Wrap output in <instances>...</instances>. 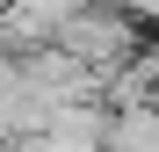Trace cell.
Masks as SVG:
<instances>
[{"label": "cell", "instance_id": "2", "mask_svg": "<svg viewBox=\"0 0 159 152\" xmlns=\"http://www.w3.org/2000/svg\"><path fill=\"white\" fill-rule=\"evenodd\" d=\"M15 80L29 94H43L51 109H58V101H101V72L87 58H72V51H58V44L22 51V58H15Z\"/></svg>", "mask_w": 159, "mask_h": 152}, {"label": "cell", "instance_id": "1", "mask_svg": "<svg viewBox=\"0 0 159 152\" xmlns=\"http://www.w3.org/2000/svg\"><path fill=\"white\" fill-rule=\"evenodd\" d=\"M51 44L72 51V58H87L101 80H109V72H116V65H123L145 36H138V15H130L123 0H80L58 29H51Z\"/></svg>", "mask_w": 159, "mask_h": 152}, {"label": "cell", "instance_id": "3", "mask_svg": "<svg viewBox=\"0 0 159 152\" xmlns=\"http://www.w3.org/2000/svg\"><path fill=\"white\" fill-rule=\"evenodd\" d=\"M0 80H15V51H7V36H0Z\"/></svg>", "mask_w": 159, "mask_h": 152}]
</instances>
